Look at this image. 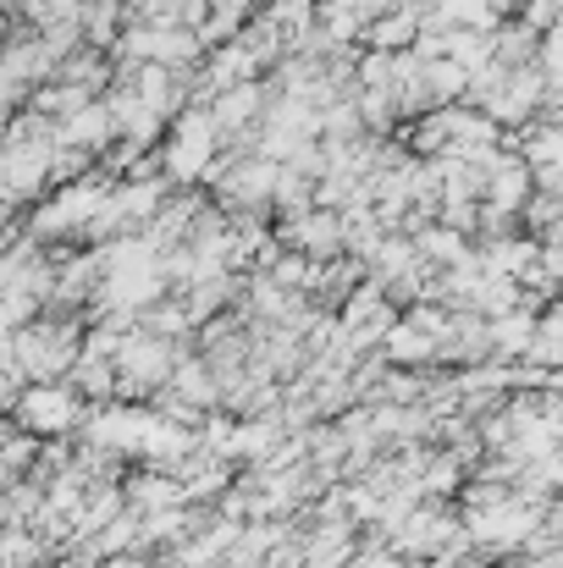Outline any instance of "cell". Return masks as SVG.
I'll return each mask as SVG.
<instances>
[{"label":"cell","mask_w":563,"mask_h":568,"mask_svg":"<svg viewBox=\"0 0 563 568\" xmlns=\"http://www.w3.org/2000/svg\"><path fill=\"white\" fill-rule=\"evenodd\" d=\"M414 39H420V11L414 6H403V11H392V17L365 28V50H386V55L414 50Z\"/></svg>","instance_id":"cell-9"},{"label":"cell","mask_w":563,"mask_h":568,"mask_svg":"<svg viewBox=\"0 0 563 568\" xmlns=\"http://www.w3.org/2000/svg\"><path fill=\"white\" fill-rule=\"evenodd\" d=\"M277 183H282V166L277 161H265V155H243V161H232L227 172H221V183H215V204L221 210H265V215H277L271 204H277Z\"/></svg>","instance_id":"cell-3"},{"label":"cell","mask_w":563,"mask_h":568,"mask_svg":"<svg viewBox=\"0 0 563 568\" xmlns=\"http://www.w3.org/2000/svg\"><path fill=\"white\" fill-rule=\"evenodd\" d=\"M381 354H386L392 365H403V371H436V365H442V343H436L431 332H420L409 315H403L398 332L381 343Z\"/></svg>","instance_id":"cell-6"},{"label":"cell","mask_w":563,"mask_h":568,"mask_svg":"<svg viewBox=\"0 0 563 568\" xmlns=\"http://www.w3.org/2000/svg\"><path fill=\"white\" fill-rule=\"evenodd\" d=\"M172 386H178V397H188L193 408H215V403H221V376L204 365V354L183 359L178 376H172Z\"/></svg>","instance_id":"cell-10"},{"label":"cell","mask_w":563,"mask_h":568,"mask_svg":"<svg viewBox=\"0 0 563 568\" xmlns=\"http://www.w3.org/2000/svg\"><path fill=\"white\" fill-rule=\"evenodd\" d=\"M531 199H536V166H531L520 150H503V161L492 166L486 204H497V210H509V215H525Z\"/></svg>","instance_id":"cell-5"},{"label":"cell","mask_w":563,"mask_h":568,"mask_svg":"<svg viewBox=\"0 0 563 568\" xmlns=\"http://www.w3.org/2000/svg\"><path fill=\"white\" fill-rule=\"evenodd\" d=\"M542 337V310H514V315H503V321H492V343H497V359H525L531 354V343Z\"/></svg>","instance_id":"cell-8"},{"label":"cell","mask_w":563,"mask_h":568,"mask_svg":"<svg viewBox=\"0 0 563 568\" xmlns=\"http://www.w3.org/2000/svg\"><path fill=\"white\" fill-rule=\"evenodd\" d=\"M94 408H83V392L72 381H44V386H28L11 408V425H22L28 436H67V430H83Z\"/></svg>","instance_id":"cell-1"},{"label":"cell","mask_w":563,"mask_h":568,"mask_svg":"<svg viewBox=\"0 0 563 568\" xmlns=\"http://www.w3.org/2000/svg\"><path fill=\"white\" fill-rule=\"evenodd\" d=\"M542 337H559L563 343V298H553V304L542 310Z\"/></svg>","instance_id":"cell-14"},{"label":"cell","mask_w":563,"mask_h":568,"mask_svg":"<svg viewBox=\"0 0 563 568\" xmlns=\"http://www.w3.org/2000/svg\"><path fill=\"white\" fill-rule=\"evenodd\" d=\"M100 568H144V564H139V558H105Z\"/></svg>","instance_id":"cell-15"},{"label":"cell","mask_w":563,"mask_h":568,"mask_svg":"<svg viewBox=\"0 0 563 568\" xmlns=\"http://www.w3.org/2000/svg\"><path fill=\"white\" fill-rule=\"evenodd\" d=\"M277 243L293 248V254H304V260H315V265H332V260L349 254V226H343L338 210H321V204H315L310 215L277 221Z\"/></svg>","instance_id":"cell-2"},{"label":"cell","mask_w":563,"mask_h":568,"mask_svg":"<svg viewBox=\"0 0 563 568\" xmlns=\"http://www.w3.org/2000/svg\"><path fill=\"white\" fill-rule=\"evenodd\" d=\"M56 139H61L67 150H89L94 161H100V155H111V150L122 144L117 116H111V105H105V100H94L89 111H78V116H67V122H56Z\"/></svg>","instance_id":"cell-4"},{"label":"cell","mask_w":563,"mask_h":568,"mask_svg":"<svg viewBox=\"0 0 563 568\" xmlns=\"http://www.w3.org/2000/svg\"><path fill=\"white\" fill-rule=\"evenodd\" d=\"M492 50H497V67L520 72V67H536V61H542V33H536L525 17H514V22H503V28H497Z\"/></svg>","instance_id":"cell-7"},{"label":"cell","mask_w":563,"mask_h":568,"mask_svg":"<svg viewBox=\"0 0 563 568\" xmlns=\"http://www.w3.org/2000/svg\"><path fill=\"white\" fill-rule=\"evenodd\" d=\"M470 480H464V464L442 447V453H431V464H425V475H420V491L425 497H453V491H464Z\"/></svg>","instance_id":"cell-12"},{"label":"cell","mask_w":563,"mask_h":568,"mask_svg":"<svg viewBox=\"0 0 563 568\" xmlns=\"http://www.w3.org/2000/svg\"><path fill=\"white\" fill-rule=\"evenodd\" d=\"M67 381H72V386H78L83 397L105 403V397H117V381H122V371H117V359H105V354H89V348H83L78 371H72Z\"/></svg>","instance_id":"cell-11"},{"label":"cell","mask_w":563,"mask_h":568,"mask_svg":"<svg viewBox=\"0 0 563 568\" xmlns=\"http://www.w3.org/2000/svg\"><path fill=\"white\" fill-rule=\"evenodd\" d=\"M360 89H386V94H398V55L365 50V55H360Z\"/></svg>","instance_id":"cell-13"}]
</instances>
